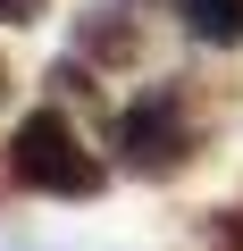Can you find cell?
<instances>
[{
    "label": "cell",
    "mask_w": 243,
    "mask_h": 251,
    "mask_svg": "<svg viewBox=\"0 0 243 251\" xmlns=\"http://www.w3.org/2000/svg\"><path fill=\"white\" fill-rule=\"evenodd\" d=\"M9 168H17V184H34V193H51V201H92L109 176H101V159L76 143V126L59 117V109H34L17 134H9Z\"/></svg>",
    "instance_id": "cell-1"
},
{
    "label": "cell",
    "mask_w": 243,
    "mask_h": 251,
    "mask_svg": "<svg viewBox=\"0 0 243 251\" xmlns=\"http://www.w3.org/2000/svg\"><path fill=\"white\" fill-rule=\"evenodd\" d=\"M117 151H126V168L135 176H176L185 159H193V126H185V109H176V92L160 84V92H143L126 117H117Z\"/></svg>",
    "instance_id": "cell-2"
},
{
    "label": "cell",
    "mask_w": 243,
    "mask_h": 251,
    "mask_svg": "<svg viewBox=\"0 0 243 251\" xmlns=\"http://www.w3.org/2000/svg\"><path fill=\"white\" fill-rule=\"evenodd\" d=\"M185 9V34L210 42V50H243V0H176Z\"/></svg>",
    "instance_id": "cell-3"
},
{
    "label": "cell",
    "mask_w": 243,
    "mask_h": 251,
    "mask_svg": "<svg viewBox=\"0 0 243 251\" xmlns=\"http://www.w3.org/2000/svg\"><path fill=\"white\" fill-rule=\"evenodd\" d=\"M76 42H84V59H109V67L135 59V25L117 17V9H84L76 17Z\"/></svg>",
    "instance_id": "cell-4"
},
{
    "label": "cell",
    "mask_w": 243,
    "mask_h": 251,
    "mask_svg": "<svg viewBox=\"0 0 243 251\" xmlns=\"http://www.w3.org/2000/svg\"><path fill=\"white\" fill-rule=\"evenodd\" d=\"M42 9H51V0H0V25H34Z\"/></svg>",
    "instance_id": "cell-5"
},
{
    "label": "cell",
    "mask_w": 243,
    "mask_h": 251,
    "mask_svg": "<svg viewBox=\"0 0 243 251\" xmlns=\"http://www.w3.org/2000/svg\"><path fill=\"white\" fill-rule=\"evenodd\" d=\"M218 251H243V209H226V218H218Z\"/></svg>",
    "instance_id": "cell-6"
},
{
    "label": "cell",
    "mask_w": 243,
    "mask_h": 251,
    "mask_svg": "<svg viewBox=\"0 0 243 251\" xmlns=\"http://www.w3.org/2000/svg\"><path fill=\"white\" fill-rule=\"evenodd\" d=\"M0 84H9V75H0Z\"/></svg>",
    "instance_id": "cell-7"
}]
</instances>
